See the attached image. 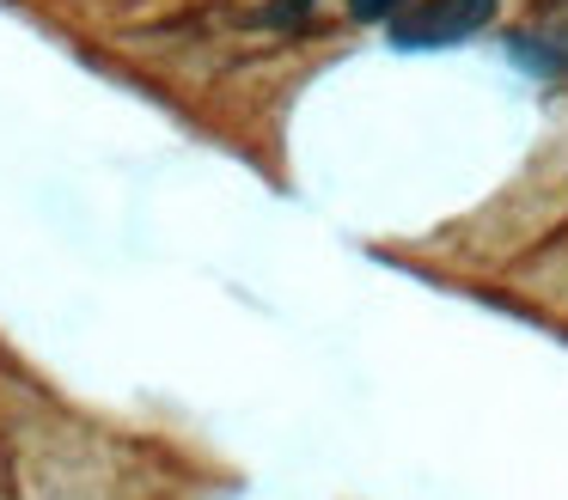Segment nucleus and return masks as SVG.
<instances>
[{
	"label": "nucleus",
	"mask_w": 568,
	"mask_h": 500,
	"mask_svg": "<svg viewBox=\"0 0 568 500\" xmlns=\"http://www.w3.org/2000/svg\"><path fill=\"white\" fill-rule=\"evenodd\" d=\"M409 0H348V12H355V19H397V12H404Z\"/></svg>",
	"instance_id": "nucleus-3"
},
{
	"label": "nucleus",
	"mask_w": 568,
	"mask_h": 500,
	"mask_svg": "<svg viewBox=\"0 0 568 500\" xmlns=\"http://www.w3.org/2000/svg\"><path fill=\"white\" fill-rule=\"evenodd\" d=\"M514 55L526 61L531 73H544V80H562L568 73V0L514 37Z\"/></svg>",
	"instance_id": "nucleus-2"
},
{
	"label": "nucleus",
	"mask_w": 568,
	"mask_h": 500,
	"mask_svg": "<svg viewBox=\"0 0 568 500\" xmlns=\"http://www.w3.org/2000/svg\"><path fill=\"white\" fill-rule=\"evenodd\" d=\"M495 19V0H416L392 19L397 49H453Z\"/></svg>",
	"instance_id": "nucleus-1"
}]
</instances>
